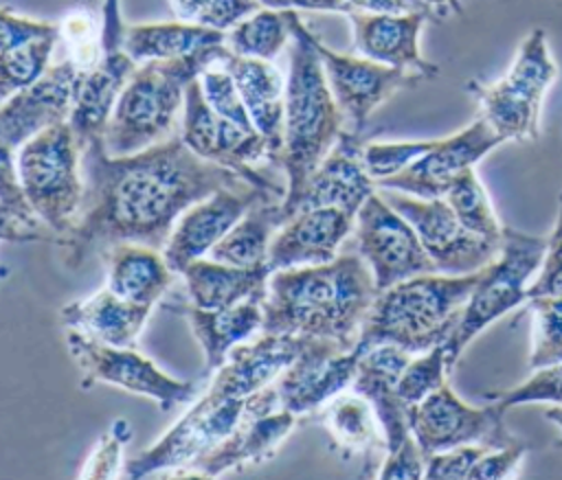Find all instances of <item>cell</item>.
<instances>
[{
    "mask_svg": "<svg viewBox=\"0 0 562 480\" xmlns=\"http://www.w3.org/2000/svg\"><path fill=\"white\" fill-rule=\"evenodd\" d=\"M353 235V250L371 270L378 292L437 272L411 221L382 197L380 188L358 210Z\"/></svg>",
    "mask_w": 562,
    "mask_h": 480,
    "instance_id": "11",
    "label": "cell"
},
{
    "mask_svg": "<svg viewBox=\"0 0 562 480\" xmlns=\"http://www.w3.org/2000/svg\"><path fill=\"white\" fill-rule=\"evenodd\" d=\"M492 447L483 445H461L448 452H439L426 458L424 478H468L476 460Z\"/></svg>",
    "mask_w": 562,
    "mask_h": 480,
    "instance_id": "48",
    "label": "cell"
},
{
    "mask_svg": "<svg viewBox=\"0 0 562 480\" xmlns=\"http://www.w3.org/2000/svg\"><path fill=\"white\" fill-rule=\"evenodd\" d=\"M375 296L371 270L356 250L329 263L277 270L261 302V331L327 340L351 351Z\"/></svg>",
    "mask_w": 562,
    "mask_h": 480,
    "instance_id": "2",
    "label": "cell"
},
{
    "mask_svg": "<svg viewBox=\"0 0 562 480\" xmlns=\"http://www.w3.org/2000/svg\"><path fill=\"white\" fill-rule=\"evenodd\" d=\"M529 370L562 362V296H531Z\"/></svg>",
    "mask_w": 562,
    "mask_h": 480,
    "instance_id": "39",
    "label": "cell"
},
{
    "mask_svg": "<svg viewBox=\"0 0 562 480\" xmlns=\"http://www.w3.org/2000/svg\"><path fill=\"white\" fill-rule=\"evenodd\" d=\"M310 344L312 338L261 331L228 353L211 384L235 397H250L270 386Z\"/></svg>",
    "mask_w": 562,
    "mask_h": 480,
    "instance_id": "25",
    "label": "cell"
},
{
    "mask_svg": "<svg viewBox=\"0 0 562 480\" xmlns=\"http://www.w3.org/2000/svg\"><path fill=\"white\" fill-rule=\"evenodd\" d=\"M105 287L119 298L154 307L171 287L176 272L169 267L162 250L123 241L103 250Z\"/></svg>",
    "mask_w": 562,
    "mask_h": 480,
    "instance_id": "27",
    "label": "cell"
},
{
    "mask_svg": "<svg viewBox=\"0 0 562 480\" xmlns=\"http://www.w3.org/2000/svg\"><path fill=\"white\" fill-rule=\"evenodd\" d=\"M356 228V217L342 208L325 206L294 213L274 235L268 250V267L290 270L329 263Z\"/></svg>",
    "mask_w": 562,
    "mask_h": 480,
    "instance_id": "22",
    "label": "cell"
},
{
    "mask_svg": "<svg viewBox=\"0 0 562 480\" xmlns=\"http://www.w3.org/2000/svg\"><path fill=\"white\" fill-rule=\"evenodd\" d=\"M487 401L496 403L505 412L509 408L527 405V403L562 405V362L533 368L525 381L487 395Z\"/></svg>",
    "mask_w": 562,
    "mask_h": 480,
    "instance_id": "41",
    "label": "cell"
},
{
    "mask_svg": "<svg viewBox=\"0 0 562 480\" xmlns=\"http://www.w3.org/2000/svg\"><path fill=\"white\" fill-rule=\"evenodd\" d=\"M285 15L292 39L279 169L288 184L285 199H290L305 186L347 127L316 50V33L305 26L296 9H288Z\"/></svg>",
    "mask_w": 562,
    "mask_h": 480,
    "instance_id": "3",
    "label": "cell"
},
{
    "mask_svg": "<svg viewBox=\"0 0 562 480\" xmlns=\"http://www.w3.org/2000/svg\"><path fill=\"white\" fill-rule=\"evenodd\" d=\"M270 274L268 263L259 267H235L202 256L189 263L180 276L184 278L191 305L224 309L252 298L263 302Z\"/></svg>",
    "mask_w": 562,
    "mask_h": 480,
    "instance_id": "31",
    "label": "cell"
},
{
    "mask_svg": "<svg viewBox=\"0 0 562 480\" xmlns=\"http://www.w3.org/2000/svg\"><path fill=\"white\" fill-rule=\"evenodd\" d=\"M0 20H2L0 53H2V50H11V48H18V46H24V44L35 42V39H42V37L61 35V26H59L57 22L26 18V15L13 13L9 7H2Z\"/></svg>",
    "mask_w": 562,
    "mask_h": 480,
    "instance_id": "46",
    "label": "cell"
},
{
    "mask_svg": "<svg viewBox=\"0 0 562 480\" xmlns=\"http://www.w3.org/2000/svg\"><path fill=\"white\" fill-rule=\"evenodd\" d=\"M472 274H422L378 292L356 351H369L378 344H395L411 355L426 353L446 344L463 311L468 296L476 285Z\"/></svg>",
    "mask_w": 562,
    "mask_h": 480,
    "instance_id": "4",
    "label": "cell"
},
{
    "mask_svg": "<svg viewBox=\"0 0 562 480\" xmlns=\"http://www.w3.org/2000/svg\"><path fill=\"white\" fill-rule=\"evenodd\" d=\"M83 70L68 57L53 64L33 85L11 94L0 107V147L18 151L26 140L70 118Z\"/></svg>",
    "mask_w": 562,
    "mask_h": 480,
    "instance_id": "18",
    "label": "cell"
},
{
    "mask_svg": "<svg viewBox=\"0 0 562 480\" xmlns=\"http://www.w3.org/2000/svg\"><path fill=\"white\" fill-rule=\"evenodd\" d=\"M558 66L544 28H533L520 42L507 72L492 83L468 81L481 116L505 142H533L540 138V112Z\"/></svg>",
    "mask_w": 562,
    "mask_h": 480,
    "instance_id": "7",
    "label": "cell"
},
{
    "mask_svg": "<svg viewBox=\"0 0 562 480\" xmlns=\"http://www.w3.org/2000/svg\"><path fill=\"white\" fill-rule=\"evenodd\" d=\"M408 421L426 458L461 445L494 449L518 441L505 425V410L492 401L483 408H474L465 403L448 381L422 403L413 405Z\"/></svg>",
    "mask_w": 562,
    "mask_h": 480,
    "instance_id": "13",
    "label": "cell"
},
{
    "mask_svg": "<svg viewBox=\"0 0 562 480\" xmlns=\"http://www.w3.org/2000/svg\"><path fill=\"white\" fill-rule=\"evenodd\" d=\"M224 55L226 44L180 59L138 64L105 127V151L130 156L178 134L189 83Z\"/></svg>",
    "mask_w": 562,
    "mask_h": 480,
    "instance_id": "5",
    "label": "cell"
},
{
    "mask_svg": "<svg viewBox=\"0 0 562 480\" xmlns=\"http://www.w3.org/2000/svg\"><path fill=\"white\" fill-rule=\"evenodd\" d=\"M81 153L70 121L46 127L15 151L18 180L59 239L72 228L83 204Z\"/></svg>",
    "mask_w": 562,
    "mask_h": 480,
    "instance_id": "8",
    "label": "cell"
},
{
    "mask_svg": "<svg viewBox=\"0 0 562 480\" xmlns=\"http://www.w3.org/2000/svg\"><path fill=\"white\" fill-rule=\"evenodd\" d=\"M360 353L342 351L327 340L312 344L272 381L279 405L296 416L325 408L334 397L351 388L358 373Z\"/></svg>",
    "mask_w": 562,
    "mask_h": 480,
    "instance_id": "20",
    "label": "cell"
},
{
    "mask_svg": "<svg viewBox=\"0 0 562 480\" xmlns=\"http://www.w3.org/2000/svg\"><path fill=\"white\" fill-rule=\"evenodd\" d=\"M125 22L121 13V0H103L101 9V46L103 53H116L123 48Z\"/></svg>",
    "mask_w": 562,
    "mask_h": 480,
    "instance_id": "51",
    "label": "cell"
},
{
    "mask_svg": "<svg viewBox=\"0 0 562 480\" xmlns=\"http://www.w3.org/2000/svg\"><path fill=\"white\" fill-rule=\"evenodd\" d=\"M132 438V427L125 419H116L105 434L97 441L92 454L86 458L79 478L83 480H110L121 473L123 445Z\"/></svg>",
    "mask_w": 562,
    "mask_h": 480,
    "instance_id": "45",
    "label": "cell"
},
{
    "mask_svg": "<svg viewBox=\"0 0 562 480\" xmlns=\"http://www.w3.org/2000/svg\"><path fill=\"white\" fill-rule=\"evenodd\" d=\"M198 81H200L204 101L211 105L213 112H217L220 116L241 125L244 129H255L252 118L248 114V107L241 99V92H239L233 75L220 61L209 66L198 77Z\"/></svg>",
    "mask_w": 562,
    "mask_h": 480,
    "instance_id": "42",
    "label": "cell"
},
{
    "mask_svg": "<svg viewBox=\"0 0 562 480\" xmlns=\"http://www.w3.org/2000/svg\"><path fill=\"white\" fill-rule=\"evenodd\" d=\"M323 423L334 443L347 454H362L371 458L380 447V423L371 403L351 390V395H338L323 410Z\"/></svg>",
    "mask_w": 562,
    "mask_h": 480,
    "instance_id": "34",
    "label": "cell"
},
{
    "mask_svg": "<svg viewBox=\"0 0 562 480\" xmlns=\"http://www.w3.org/2000/svg\"><path fill=\"white\" fill-rule=\"evenodd\" d=\"M424 2H426L428 13H430V20H435V22L446 20L454 13H461L459 0H424Z\"/></svg>",
    "mask_w": 562,
    "mask_h": 480,
    "instance_id": "54",
    "label": "cell"
},
{
    "mask_svg": "<svg viewBox=\"0 0 562 480\" xmlns=\"http://www.w3.org/2000/svg\"><path fill=\"white\" fill-rule=\"evenodd\" d=\"M424 469H426V456L413 436L395 452H386L384 460L380 462V471L375 476L382 480H386V478L417 480V478H424Z\"/></svg>",
    "mask_w": 562,
    "mask_h": 480,
    "instance_id": "49",
    "label": "cell"
},
{
    "mask_svg": "<svg viewBox=\"0 0 562 480\" xmlns=\"http://www.w3.org/2000/svg\"><path fill=\"white\" fill-rule=\"evenodd\" d=\"M250 397H235L211 384L149 449L127 462L125 476L145 478L165 471L182 476L244 421Z\"/></svg>",
    "mask_w": 562,
    "mask_h": 480,
    "instance_id": "9",
    "label": "cell"
},
{
    "mask_svg": "<svg viewBox=\"0 0 562 480\" xmlns=\"http://www.w3.org/2000/svg\"><path fill=\"white\" fill-rule=\"evenodd\" d=\"M261 7L263 4L259 0H206L198 22L226 33Z\"/></svg>",
    "mask_w": 562,
    "mask_h": 480,
    "instance_id": "50",
    "label": "cell"
},
{
    "mask_svg": "<svg viewBox=\"0 0 562 480\" xmlns=\"http://www.w3.org/2000/svg\"><path fill=\"white\" fill-rule=\"evenodd\" d=\"M180 136L200 158L222 164L285 199V182H277L268 171H263V167H279L277 149L257 129H244L213 112L204 101L198 79L187 88Z\"/></svg>",
    "mask_w": 562,
    "mask_h": 480,
    "instance_id": "10",
    "label": "cell"
},
{
    "mask_svg": "<svg viewBox=\"0 0 562 480\" xmlns=\"http://www.w3.org/2000/svg\"><path fill=\"white\" fill-rule=\"evenodd\" d=\"M136 66L138 64L121 48L116 53H103L101 61L81 75L68 118L81 147L105 134L116 101Z\"/></svg>",
    "mask_w": 562,
    "mask_h": 480,
    "instance_id": "26",
    "label": "cell"
},
{
    "mask_svg": "<svg viewBox=\"0 0 562 480\" xmlns=\"http://www.w3.org/2000/svg\"><path fill=\"white\" fill-rule=\"evenodd\" d=\"M316 50L321 55L327 83L331 94L345 116V127L351 134L362 136L369 116L389 101L395 92L415 88L424 77L415 72H406L400 68H391L367 59L362 55H347L331 50L323 39L316 35Z\"/></svg>",
    "mask_w": 562,
    "mask_h": 480,
    "instance_id": "15",
    "label": "cell"
},
{
    "mask_svg": "<svg viewBox=\"0 0 562 480\" xmlns=\"http://www.w3.org/2000/svg\"><path fill=\"white\" fill-rule=\"evenodd\" d=\"M362 140L358 134L342 132L334 149L307 178L305 186L290 199H283L288 217L310 208L336 206L358 215L362 204L378 191V182L364 167Z\"/></svg>",
    "mask_w": 562,
    "mask_h": 480,
    "instance_id": "21",
    "label": "cell"
},
{
    "mask_svg": "<svg viewBox=\"0 0 562 480\" xmlns=\"http://www.w3.org/2000/svg\"><path fill=\"white\" fill-rule=\"evenodd\" d=\"M503 142L505 140L492 129V125L479 116L463 129L446 138H435V145L424 156L397 175L378 182V188H393L422 199L443 197L446 188L459 173L476 167Z\"/></svg>",
    "mask_w": 562,
    "mask_h": 480,
    "instance_id": "17",
    "label": "cell"
},
{
    "mask_svg": "<svg viewBox=\"0 0 562 480\" xmlns=\"http://www.w3.org/2000/svg\"><path fill=\"white\" fill-rule=\"evenodd\" d=\"M59 37L61 35L42 37L24 46L0 53V99L2 101L33 85L37 79L46 75V70L53 66L50 57Z\"/></svg>",
    "mask_w": 562,
    "mask_h": 480,
    "instance_id": "38",
    "label": "cell"
},
{
    "mask_svg": "<svg viewBox=\"0 0 562 480\" xmlns=\"http://www.w3.org/2000/svg\"><path fill=\"white\" fill-rule=\"evenodd\" d=\"M448 355L446 346L439 344L426 353H419L417 357H411L406 368L402 370L395 390L402 397V401L413 408L422 403L428 395H432L437 388H441L448 381Z\"/></svg>",
    "mask_w": 562,
    "mask_h": 480,
    "instance_id": "40",
    "label": "cell"
},
{
    "mask_svg": "<svg viewBox=\"0 0 562 480\" xmlns=\"http://www.w3.org/2000/svg\"><path fill=\"white\" fill-rule=\"evenodd\" d=\"M263 7L268 9H277V11H288V9H296L303 11L305 9V0H259Z\"/></svg>",
    "mask_w": 562,
    "mask_h": 480,
    "instance_id": "55",
    "label": "cell"
},
{
    "mask_svg": "<svg viewBox=\"0 0 562 480\" xmlns=\"http://www.w3.org/2000/svg\"><path fill=\"white\" fill-rule=\"evenodd\" d=\"M529 452V445L522 441L509 443L505 447L487 449L476 465L472 467L470 476L472 480H501V478H514L518 473L520 462L525 460Z\"/></svg>",
    "mask_w": 562,
    "mask_h": 480,
    "instance_id": "47",
    "label": "cell"
},
{
    "mask_svg": "<svg viewBox=\"0 0 562 480\" xmlns=\"http://www.w3.org/2000/svg\"><path fill=\"white\" fill-rule=\"evenodd\" d=\"M547 243L549 237L505 226L498 254L479 270L476 285L463 305L452 335L443 344L450 370L481 331L516 307L527 305L529 285L542 265Z\"/></svg>",
    "mask_w": 562,
    "mask_h": 480,
    "instance_id": "6",
    "label": "cell"
},
{
    "mask_svg": "<svg viewBox=\"0 0 562 480\" xmlns=\"http://www.w3.org/2000/svg\"><path fill=\"white\" fill-rule=\"evenodd\" d=\"M61 37L68 44V57L83 70H92L101 57V24L97 26L94 18L86 11H72L61 22Z\"/></svg>",
    "mask_w": 562,
    "mask_h": 480,
    "instance_id": "44",
    "label": "cell"
},
{
    "mask_svg": "<svg viewBox=\"0 0 562 480\" xmlns=\"http://www.w3.org/2000/svg\"><path fill=\"white\" fill-rule=\"evenodd\" d=\"M66 348L81 373V388L108 384L132 395L149 397L165 412L193 397L195 384L176 379L132 346L97 342L75 329H66Z\"/></svg>",
    "mask_w": 562,
    "mask_h": 480,
    "instance_id": "12",
    "label": "cell"
},
{
    "mask_svg": "<svg viewBox=\"0 0 562 480\" xmlns=\"http://www.w3.org/2000/svg\"><path fill=\"white\" fill-rule=\"evenodd\" d=\"M353 26V48L358 55L378 64L435 79L439 66L419 53V33L430 20L428 13H367L347 15Z\"/></svg>",
    "mask_w": 562,
    "mask_h": 480,
    "instance_id": "23",
    "label": "cell"
},
{
    "mask_svg": "<svg viewBox=\"0 0 562 480\" xmlns=\"http://www.w3.org/2000/svg\"><path fill=\"white\" fill-rule=\"evenodd\" d=\"M83 204L59 239L64 263L79 267L94 250L134 241L162 250L180 215L224 188L248 180L193 153L180 132L130 156H110L103 136L81 153Z\"/></svg>",
    "mask_w": 562,
    "mask_h": 480,
    "instance_id": "1",
    "label": "cell"
},
{
    "mask_svg": "<svg viewBox=\"0 0 562 480\" xmlns=\"http://www.w3.org/2000/svg\"><path fill=\"white\" fill-rule=\"evenodd\" d=\"M296 423V414L279 405L274 386L250 395V405L244 421L202 460L182 476H222L231 469L259 465L268 460L288 438Z\"/></svg>",
    "mask_w": 562,
    "mask_h": 480,
    "instance_id": "19",
    "label": "cell"
},
{
    "mask_svg": "<svg viewBox=\"0 0 562 480\" xmlns=\"http://www.w3.org/2000/svg\"><path fill=\"white\" fill-rule=\"evenodd\" d=\"M182 313L202 348L204 366L211 373L224 366L235 346L252 340L263 329V305L255 298L224 309L187 305Z\"/></svg>",
    "mask_w": 562,
    "mask_h": 480,
    "instance_id": "30",
    "label": "cell"
},
{
    "mask_svg": "<svg viewBox=\"0 0 562 480\" xmlns=\"http://www.w3.org/2000/svg\"><path fill=\"white\" fill-rule=\"evenodd\" d=\"M283 199L281 195L257 186L252 182L239 186H224L204 199L189 206L176 221L162 254L176 274L209 252L224 239V235L241 219V215L261 199Z\"/></svg>",
    "mask_w": 562,
    "mask_h": 480,
    "instance_id": "16",
    "label": "cell"
},
{
    "mask_svg": "<svg viewBox=\"0 0 562 480\" xmlns=\"http://www.w3.org/2000/svg\"><path fill=\"white\" fill-rule=\"evenodd\" d=\"M154 307L119 298L105 285L97 294L61 307L64 329H75L97 342L112 346H134Z\"/></svg>",
    "mask_w": 562,
    "mask_h": 480,
    "instance_id": "28",
    "label": "cell"
},
{
    "mask_svg": "<svg viewBox=\"0 0 562 480\" xmlns=\"http://www.w3.org/2000/svg\"><path fill=\"white\" fill-rule=\"evenodd\" d=\"M292 39L285 11L261 7L231 31H226V48L239 57L274 61Z\"/></svg>",
    "mask_w": 562,
    "mask_h": 480,
    "instance_id": "36",
    "label": "cell"
},
{
    "mask_svg": "<svg viewBox=\"0 0 562 480\" xmlns=\"http://www.w3.org/2000/svg\"><path fill=\"white\" fill-rule=\"evenodd\" d=\"M224 42L226 33L187 20L127 24L123 33V50L136 64L154 59H180L206 48L222 46Z\"/></svg>",
    "mask_w": 562,
    "mask_h": 480,
    "instance_id": "32",
    "label": "cell"
},
{
    "mask_svg": "<svg viewBox=\"0 0 562 480\" xmlns=\"http://www.w3.org/2000/svg\"><path fill=\"white\" fill-rule=\"evenodd\" d=\"M220 64L233 75L241 99L248 107L255 129L281 151L283 112H285V79L272 61L239 57L226 48Z\"/></svg>",
    "mask_w": 562,
    "mask_h": 480,
    "instance_id": "29",
    "label": "cell"
},
{
    "mask_svg": "<svg viewBox=\"0 0 562 480\" xmlns=\"http://www.w3.org/2000/svg\"><path fill=\"white\" fill-rule=\"evenodd\" d=\"M443 199L450 204V208L468 230L501 243L505 226L501 224L492 199L476 175V167L459 173L454 182L446 188Z\"/></svg>",
    "mask_w": 562,
    "mask_h": 480,
    "instance_id": "37",
    "label": "cell"
},
{
    "mask_svg": "<svg viewBox=\"0 0 562 480\" xmlns=\"http://www.w3.org/2000/svg\"><path fill=\"white\" fill-rule=\"evenodd\" d=\"M356 11H367V13H415V11H424L426 2L424 0H347ZM430 15V13H428Z\"/></svg>",
    "mask_w": 562,
    "mask_h": 480,
    "instance_id": "52",
    "label": "cell"
},
{
    "mask_svg": "<svg viewBox=\"0 0 562 480\" xmlns=\"http://www.w3.org/2000/svg\"><path fill=\"white\" fill-rule=\"evenodd\" d=\"M435 145L430 140H397V142H369L362 149V160L367 171L375 182L397 175L419 156H424Z\"/></svg>",
    "mask_w": 562,
    "mask_h": 480,
    "instance_id": "43",
    "label": "cell"
},
{
    "mask_svg": "<svg viewBox=\"0 0 562 480\" xmlns=\"http://www.w3.org/2000/svg\"><path fill=\"white\" fill-rule=\"evenodd\" d=\"M411 357L413 355L408 351L395 344H378L369 351H362L358 373L351 384V390L371 403L386 452H395L413 438L408 421L411 408L395 390V384Z\"/></svg>",
    "mask_w": 562,
    "mask_h": 480,
    "instance_id": "24",
    "label": "cell"
},
{
    "mask_svg": "<svg viewBox=\"0 0 562 480\" xmlns=\"http://www.w3.org/2000/svg\"><path fill=\"white\" fill-rule=\"evenodd\" d=\"M544 416L562 432V405H551L549 410H544Z\"/></svg>",
    "mask_w": 562,
    "mask_h": 480,
    "instance_id": "56",
    "label": "cell"
},
{
    "mask_svg": "<svg viewBox=\"0 0 562 480\" xmlns=\"http://www.w3.org/2000/svg\"><path fill=\"white\" fill-rule=\"evenodd\" d=\"M204 4L206 0H169V7L176 13V18L187 22H198L204 11Z\"/></svg>",
    "mask_w": 562,
    "mask_h": 480,
    "instance_id": "53",
    "label": "cell"
},
{
    "mask_svg": "<svg viewBox=\"0 0 562 480\" xmlns=\"http://www.w3.org/2000/svg\"><path fill=\"white\" fill-rule=\"evenodd\" d=\"M285 221L283 199H261L241 215V219L209 252V259L235 267L266 265L270 243Z\"/></svg>",
    "mask_w": 562,
    "mask_h": 480,
    "instance_id": "33",
    "label": "cell"
},
{
    "mask_svg": "<svg viewBox=\"0 0 562 480\" xmlns=\"http://www.w3.org/2000/svg\"><path fill=\"white\" fill-rule=\"evenodd\" d=\"M558 215L562 217V193H560V202H558Z\"/></svg>",
    "mask_w": 562,
    "mask_h": 480,
    "instance_id": "57",
    "label": "cell"
},
{
    "mask_svg": "<svg viewBox=\"0 0 562 480\" xmlns=\"http://www.w3.org/2000/svg\"><path fill=\"white\" fill-rule=\"evenodd\" d=\"M0 180H2V239L26 243V241H59V235L44 221L26 191L22 188L15 171V153L2 149L0 160Z\"/></svg>",
    "mask_w": 562,
    "mask_h": 480,
    "instance_id": "35",
    "label": "cell"
},
{
    "mask_svg": "<svg viewBox=\"0 0 562 480\" xmlns=\"http://www.w3.org/2000/svg\"><path fill=\"white\" fill-rule=\"evenodd\" d=\"M380 193L411 221L439 274H472L498 254L501 243L468 230L443 197L422 199L393 188Z\"/></svg>",
    "mask_w": 562,
    "mask_h": 480,
    "instance_id": "14",
    "label": "cell"
}]
</instances>
